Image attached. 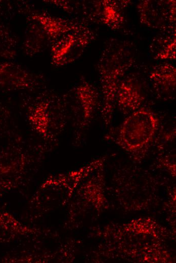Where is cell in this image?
Returning a JSON list of instances; mask_svg holds the SVG:
<instances>
[{"label": "cell", "instance_id": "cell-1", "mask_svg": "<svg viewBox=\"0 0 176 263\" xmlns=\"http://www.w3.org/2000/svg\"><path fill=\"white\" fill-rule=\"evenodd\" d=\"M134 59V53L129 46L115 39L106 45L101 55L98 70L102 93L101 113L107 125L112 120L119 84L133 65Z\"/></svg>", "mask_w": 176, "mask_h": 263}, {"label": "cell", "instance_id": "cell-2", "mask_svg": "<svg viewBox=\"0 0 176 263\" xmlns=\"http://www.w3.org/2000/svg\"><path fill=\"white\" fill-rule=\"evenodd\" d=\"M25 116L32 130L48 142L59 139L68 120L62 95L48 92L27 103Z\"/></svg>", "mask_w": 176, "mask_h": 263}, {"label": "cell", "instance_id": "cell-3", "mask_svg": "<svg viewBox=\"0 0 176 263\" xmlns=\"http://www.w3.org/2000/svg\"><path fill=\"white\" fill-rule=\"evenodd\" d=\"M83 22L53 16L43 12L32 13L27 18L23 42L25 54L34 56L51 47L64 35L87 28Z\"/></svg>", "mask_w": 176, "mask_h": 263}, {"label": "cell", "instance_id": "cell-4", "mask_svg": "<svg viewBox=\"0 0 176 263\" xmlns=\"http://www.w3.org/2000/svg\"><path fill=\"white\" fill-rule=\"evenodd\" d=\"M62 96L68 119L73 123L75 139H80L96 113L98 93L94 85L84 80Z\"/></svg>", "mask_w": 176, "mask_h": 263}, {"label": "cell", "instance_id": "cell-5", "mask_svg": "<svg viewBox=\"0 0 176 263\" xmlns=\"http://www.w3.org/2000/svg\"><path fill=\"white\" fill-rule=\"evenodd\" d=\"M129 1L100 0L71 2L65 1L64 11L79 13L85 20L106 26L113 30L120 29L124 23L122 9Z\"/></svg>", "mask_w": 176, "mask_h": 263}, {"label": "cell", "instance_id": "cell-6", "mask_svg": "<svg viewBox=\"0 0 176 263\" xmlns=\"http://www.w3.org/2000/svg\"><path fill=\"white\" fill-rule=\"evenodd\" d=\"M158 123V118L153 112L140 108L130 113L123 121L117 140L129 150L141 148L153 140Z\"/></svg>", "mask_w": 176, "mask_h": 263}, {"label": "cell", "instance_id": "cell-7", "mask_svg": "<svg viewBox=\"0 0 176 263\" xmlns=\"http://www.w3.org/2000/svg\"><path fill=\"white\" fill-rule=\"evenodd\" d=\"M94 39L95 34L89 27L64 35L50 48L52 64L63 66L72 63L82 55Z\"/></svg>", "mask_w": 176, "mask_h": 263}, {"label": "cell", "instance_id": "cell-8", "mask_svg": "<svg viewBox=\"0 0 176 263\" xmlns=\"http://www.w3.org/2000/svg\"><path fill=\"white\" fill-rule=\"evenodd\" d=\"M174 0H145L137 5L140 23L149 28L165 32L175 30Z\"/></svg>", "mask_w": 176, "mask_h": 263}, {"label": "cell", "instance_id": "cell-9", "mask_svg": "<svg viewBox=\"0 0 176 263\" xmlns=\"http://www.w3.org/2000/svg\"><path fill=\"white\" fill-rule=\"evenodd\" d=\"M39 83V77L22 66L11 62H0L1 90H30Z\"/></svg>", "mask_w": 176, "mask_h": 263}, {"label": "cell", "instance_id": "cell-10", "mask_svg": "<svg viewBox=\"0 0 176 263\" xmlns=\"http://www.w3.org/2000/svg\"><path fill=\"white\" fill-rule=\"evenodd\" d=\"M140 84L133 77L121 80L116 95L115 102L125 114L131 113L141 107L144 101Z\"/></svg>", "mask_w": 176, "mask_h": 263}, {"label": "cell", "instance_id": "cell-11", "mask_svg": "<svg viewBox=\"0 0 176 263\" xmlns=\"http://www.w3.org/2000/svg\"><path fill=\"white\" fill-rule=\"evenodd\" d=\"M176 68L169 63L158 65L153 68L149 77L157 91L170 93L175 88Z\"/></svg>", "mask_w": 176, "mask_h": 263}, {"label": "cell", "instance_id": "cell-12", "mask_svg": "<svg viewBox=\"0 0 176 263\" xmlns=\"http://www.w3.org/2000/svg\"><path fill=\"white\" fill-rule=\"evenodd\" d=\"M150 52L155 60H174L176 58L175 31L158 36L151 42Z\"/></svg>", "mask_w": 176, "mask_h": 263}, {"label": "cell", "instance_id": "cell-13", "mask_svg": "<svg viewBox=\"0 0 176 263\" xmlns=\"http://www.w3.org/2000/svg\"><path fill=\"white\" fill-rule=\"evenodd\" d=\"M16 41L7 28L0 22V54L3 56L13 55L12 49Z\"/></svg>", "mask_w": 176, "mask_h": 263}, {"label": "cell", "instance_id": "cell-14", "mask_svg": "<svg viewBox=\"0 0 176 263\" xmlns=\"http://www.w3.org/2000/svg\"><path fill=\"white\" fill-rule=\"evenodd\" d=\"M1 111L0 110V117H1ZM0 119H1V118H0Z\"/></svg>", "mask_w": 176, "mask_h": 263}]
</instances>
